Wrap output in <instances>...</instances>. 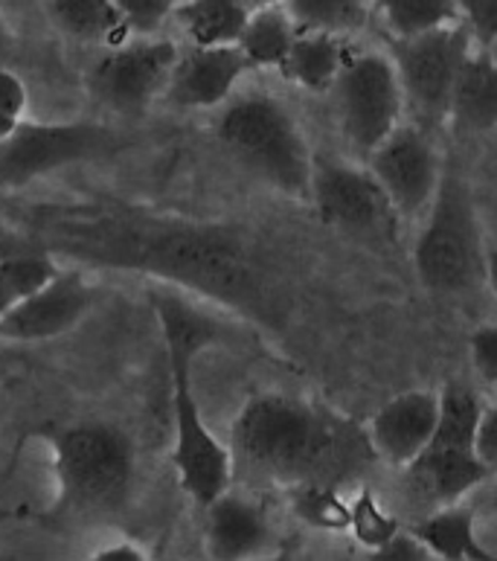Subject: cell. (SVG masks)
Returning <instances> with one entry per match:
<instances>
[{"label": "cell", "instance_id": "6da1fadb", "mask_svg": "<svg viewBox=\"0 0 497 561\" xmlns=\"http://www.w3.org/2000/svg\"><path fill=\"white\" fill-rule=\"evenodd\" d=\"M233 471L274 480L282 486L332 483L349 478L375 457L370 434L363 436L344 416L303 396H251L230 427Z\"/></svg>", "mask_w": 497, "mask_h": 561}, {"label": "cell", "instance_id": "7a4b0ae2", "mask_svg": "<svg viewBox=\"0 0 497 561\" xmlns=\"http://www.w3.org/2000/svg\"><path fill=\"white\" fill-rule=\"evenodd\" d=\"M154 311L166 344L169 381H172V422H175V448L172 462L184 492L195 503H212L233 483V454L219 443L201 416L193 390V364L198 352L219 337V327L204 311L184 302L175 294H158Z\"/></svg>", "mask_w": 497, "mask_h": 561}, {"label": "cell", "instance_id": "3957f363", "mask_svg": "<svg viewBox=\"0 0 497 561\" xmlns=\"http://www.w3.org/2000/svg\"><path fill=\"white\" fill-rule=\"evenodd\" d=\"M224 149L279 193L312 198L314 158L294 114L268 93H251L230 102L216 123Z\"/></svg>", "mask_w": 497, "mask_h": 561}, {"label": "cell", "instance_id": "277c9868", "mask_svg": "<svg viewBox=\"0 0 497 561\" xmlns=\"http://www.w3.org/2000/svg\"><path fill=\"white\" fill-rule=\"evenodd\" d=\"M53 466L61 503L73 515H117L137 480L131 436L108 422L65 427L53 439Z\"/></svg>", "mask_w": 497, "mask_h": 561}, {"label": "cell", "instance_id": "5b68a950", "mask_svg": "<svg viewBox=\"0 0 497 561\" xmlns=\"http://www.w3.org/2000/svg\"><path fill=\"white\" fill-rule=\"evenodd\" d=\"M425 227L416 236L414 265L425 288L456 294L483 277L486 253L481 242L477 207L469 184L454 167L442 169L439 190L425 213Z\"/></svg>", "mask_w": 497, "mask_h": 561}, {"label": "cell", "instance_id": "8992f818", "mask_svg": "<svg viewBox=\"0 0 497 561\" xmlns=\"http://www.w3.org/2000/svg\"><path fill=\"white\" fill-rule=\"evenodd\" d=\"M481 413L477 396L465 385H448L439 393L437 434L405 469L407 480L425 501L439 506L456 503L492 474L474 448Z\"/></svg>", "mask_w": 497, "mask_h": 561}, {"label": "cell", "instance_id": "52a82bcc", "mask_svg": "<svg viewBox=\"0 0 497 561\" xmlns=\"http://www.w3.org/2000/svg\"><path fill=\"white\" fill-rule=\"evenodd\" d=\"M146 260L181 283L245 311L262 309V294L245 253L212 230H175L149 248Z\"/></svg>", "mask_w": 497, "mask_h": 561}, {"label": "cell", "instance_id": "ba28073f", "mask_svg": "<svg viewBox=\"0 0 497 561\" xmlns=\"http://www.w3.org/2000/svg\"><path fill=\"white\" fill-rule=\"evenodd\" d=\"M332 96L340 131L363 160L396 131L405 111L396 61L381 53H361L358 59L344 61L332 84Z\"/></svg>", "mask_w": 497, "mask_h": 561}, {"label": "cell", "instance_id": "9c48e42d", "mask_svg": "<svg viewBox=\"0 0 497 561\" xmlns=\"http://www.w3.org/2000/svg\"><path fill=\"white\" fill-rule=\"evenodd\" d=\"M472 33L465 24H448L430 33L398 38L396 70L405 102L416 117L428 126H437L448 117L451 91L456 73L472 53Z\"/></svg>", "mask_w": 497, "mask_h": 561}, {"label": "cell", "instance_id": "30bf717a", "mask_svg": "<svg viewBox=\"0 0 497 561\" xmlns=\"http://www.w3.org/2000/svg\"><path fill=\"white\" fill-rule=\"evenodd\" d=\"M177 56L181 50L175 42L137 35V42L111 47L91 61L84 70V88L108 111L143 114L158 100V93H166Z\"/></svg>", "mask_w": 497, "mask_h": 561}, {"label": "cell", "instance_id": "8fae6325", "mask_svg": "<svg viewBox=\"0 0 497 561\" xmlns=\"http://www.w3.org/2000/svg\"><path fill=\"white\" fill-rule=\"evenodd\" d=\"M117 135L96 123H30L0 142V186H24L65 167L96 160L114 149Z\"/></svg>", "mask_w": 497, "mask_h": 561}, {"label": "cell", "instance_id": "7c38bea8", "mask_svg": "<svg viewBox=\"0 0 497 561\" xmlns=\"http://www.w3.org/2000/svg\"><path fill=\"white\" fill-rule=\"evenodd\" d=\"M312 202L326 225L363 242H396L398 213L375 175L340 160H314Z\"/></svg>", "mask_w": 497, "mask_h": 561}, {"label": "cell", "instance_id": "4fadbf2b", "mask_svg": "<svg viewBox=\"0 0 497 561\" xmlns=\"http://www.w3.org/2000/svg\"><path fill=\"white\" fill-rule=\"evenodd\" d=\"M367 167L402 218H419L428 213L446 169L437 146L416 126H398L367 158Z\"/></svg>", "mask_w": 497, "mask_h": 561}, {"label": "cell", "instance_id": "5bb4252c", "mask_svg": "<svg viewBox=\"0 0 497 561\" xmlns=\"http://www.w3.org/2000/svg\"><path fill=\"white\" fill-rule=\"evenodd\" d=\"M96 291L79 271H59L50 283L0 318V341L33 344L68 335L91 314Z\"/></svg>", "mask_w": 497, "mask_h": 561}, {"label": "cell", "instance_id": "9a60e30c", "mask_svg": "<svg viewBox=\"0 0 497 561\" xmlns=\"http://www.w3.org/2000/svg\"><path fill=\"white\" fill-rule=\"evenodd\" d=\"M253 70L239 44L195 47L177 56L169 76L166 96L177 108H216L230 100L242 76Z\"/></svg>", "mask_w": 497, "mask_h": 561}, {"label": "cell", "instance_id": "2e32d148", "mask_svg": "<svg viewBox=\"0 0 497 561\" xmlns=\"http://www.w3.org/2000/svg\"><path fill=\"white\" fill-rule=\"evenodd\" d=\"M439 425V393L407 390L381 408L370 422L375 457L405 471L434 439Z\"/></svg>", "mask_w": 497, "mask_h": 561}, {"label": "cell", "instance_id": "e0dca14e", "mask_svg": "<svg viewBox=\"0 0 497 561\" xmlns=\"http://www.w3.org/2000/svg\"><path fill=\"white\" fill-rule=\"evenodd\" d=\"M204 510H207L204 547H207L210 559H253L268 550L270 524L256 503L230 494L228 489Z\"/></svg>", "mask_w": 497, "mask_h": 561}, {"label": "cell", "instance_id": "ac0fdd59", "mask_svg": "<svg viewBox=\"0 0 497 561\" xmlns=\"http://www.w3.org/2000/svg\"><path fill=\"white\" fill-rule=\"evenodd\" d=\"M448 117L472 131L497 128V59L489 50L469 53L456 73Z\"/></svg>", "mask_w": 497, "mask_h": 561}, {"label": "cell", "instance_id": "d6986e66", "mask_svg": "<svg viewBox=\"0 0 497 561\" xmlns=\"http://www.w3.org/2000/svg\"><path fill=\"white\" fill-rule=\"evenodd\" d=\"M251 12V0H177L172 18L195 47H216L239 44Z\"/></svg>", "mask_w": 497, "mask_h": 561}, {"label": "cell", "instance_id": "ffe728a7", "mask_svg": "<svg viewBox=\"0 0 497 561\" xmlns=\"http://www.w3.org/2000/svg\"><path fill=\"white\" fill-rule=\"evenodd\" d=\"M416 536L421 538V545L428 547L437 559H474L489 561L492 553L481 545L477 538V527H474V512L456 503H448L439 512L428 515L414 527Z\"/></svg>", "mask_w": 497, "mask_h": 561}, {"label": "cell", "instance_id": "44dd1931", "mask_svg": "<svg viewBox=\"0 0 497 561\" xmlns=\"http://www.w3.org/2000/svg\"><path fill=\"white\" fill-rule=\"evenodd\" d=\"M344 68V53L337 35L326 33H297L279 73L288 82L309 88V91H332L337 73Z\"/></svg>", "mask_w": 497, "mask_h": 561}, {"label": "cell", "instance_id": "7402d4cb", "mask_svg": "<svg viewBox=\"0 0 497 561\" xmlns=\"http://www.w3.org/2000/svg\"><path fill=\"white\" fill-rule=\"evenodd\" d=\"M297 38V26L282 3L256 7L239 35V47L256 68H279Z\"/></svg>", "mask_w": 497, "mask_h": 561}, {"label": "cell", "instance_id": "603a6c76", "mask_svg": "<svg viewBox=\"0 0 497 561\" xmlns=\"http://www.w3.org/2000/svg\"><path fill=\"white\" fill-rule=\"evenodd\" d=\"M47 9L53 24L73 42H111L119 30H126L117 0H47Z\"/></svg>", "mask_w": 497, "mask_h": 561}, {"label": "cell", "instance_id": "cb8c5ba5", "mask_svg": "<svg viewBox=\"0 0 497 561\" xmlns=\"http://www.w3.org/2000/svg\"><path fill=\"white\" fill-rule=\"evenodd\" d=\"M282 7L297 33H358L370 18L367 0H282Z\"/></svg>", "mask_w": 497, "mask_h": 561}, {"label": "cell", "instance_id": "d4e9b609", "mask_svg": "<svg viewBox=\"0 0 497 561\" xmlns=\"http://www.w3.org/2000/svg\"><path fill=\"white\" fill-rule=\"evenodd\" d=\"M379 9L398 38H414L460 21L456 0H379Z\"/></svg>", "mask_w": 497, "mask_h": 561}, {"label": "cell", "instance_id": "484cf974", "mask_svg": "<svg viewBox=\"0 0 497 561\" xmlns=\"http://www.w3.org/2000/svg\"><path fill=\"white\" fill-rule=\"evenodd\" d=\"M291 506H294L297 518L314 529H326V533L349 529V503L335 492L332 483L291 486Z\"/></svg>", "mask_w": 497, "mask_h": 561}, {"label": "cell", "instance_id": "4316f807", "mask_svg": "<svg viewBox=\"0 0 497 561\" xmlns=\"http://www.w3.org/2000/svg\"><path fill=\"white\" fill-rule=\"evenodd\" d=\"M398 520L390 515L379 503V497L372 494V489L363 486L361 492L355 494V501L349 503V533L355 541L367 550H379L398 533Z\"/></svg>", "mask_w": 497, "mask_h": 561}, {"label": "cell", "instance_id": "83f0119b", "mask_svg": "<svg viewBox=\"0 0 497 561\" xmlns=\"http://www.w3.org/2000/svg\"><path fill=\"white\" fill-rule=\"evenodd\" d=\"M26 111H30V91L24 79L7 65H0V142L15 135V128L26 119Z\"/></svg>", "mask_w": 497, "mask_h": 561}, {"label": "cell", "instance_id": "f1b7e54d", "mask_svg": "<svg viewBox=\"0 0 497 561\" xmlns=\"http://www.w3.org/2000/svg\"><path fill=\"white\" fill-rule=\"evenodd\" d=\"M0 265L7 271L9 283L15 285L21 300L38 291V288H44V285L59 274V268L47 256H7V260H0Z\"/></svg>", "mask_w": 497, "mask_h": 561}, {"label": "cell", "instance_id": "f546056e", "mask_svg": "<svg viewBox=\"0 0 497 561\" xmlns=\"http://www.w3.org/2000/svg\"><path fill=\"white\" fill-rule=\"evenodd\" d=\"M177 0H117L128 33L154 35L175 12Z\"/></svg>", "mask_w": 497, "mask_h": 561}, {"label": "cell", "instance_id": "4dcf8cb0", "mask_svg": "<svg viewBox=\"0 0 497 561\" xmlns=\"http://www.w3.org/2000/svg\"><path fill=\"white\" fill-rule=\"evenodd\" d=\"M456 7L472 38L483 47L497 42V0H456Z\"/></svg>", "mask_w": 497, "mask_h": 561}, {"label": "cell", "instance_id": "1f68e13d", "mask_svg": "<svg viewBox=\"0 0 497 561\" xmlns=\"http://www.w3.org/2000/svg\"><path fill=\"white\" fill-rule=\"evenodd\" d=\"M472 360L483 381L497 385V323L481 327L472 335Z\"/></svg>", "mask_w": 497, "mask_h": 561}, {"label": "cell", "instance_id": "d6a6232c", "mask_svg": "<svg viewBox=\"0 0 497 561\" xmlns=\"http://www.w3.org/2000/svg\"><path fill=\"white\" fill-rule=\"evenodd\" d=\"M372 556L381 561H421V559H434L428 547L421 545V538L416 536L414 529L411 533H402L398 529L396 536L390 538L388 545L379 547V550H372Z\"/></svg>", "mask_w": 497, "mask_h": 561}, {"label": "cell", "instance_id": "836d02e7", "mask_svg": "<svg viewBox=\"0 0 497 561\" xmlns=\"http://www.w3.org/2000/svg\"><path fill=\"white\" fill-rule=\"evenodd\" d=\"M474 448L481 454V460L486 462V469L495 474L497 471V404L483 408L481 425H477V436H474Z\"/></svg>", "mask_w": 497, "mask_h": 561}, {"label": "cell", "instance_id": "e575fe53", "mask_svg": "<svg viewBox=\"0 0 497 561\" xmlns=\"http://www.w3.org/2000/svg\"><path fill=\"white\" fill-rule=\"evenodd\" d=\"M93 561H146L149 553H146L143 547L135 545V541H117V545H108L96 550L91 556Z\"/></svg>", "mask_w": 497, "mask_h": 561}, {"label": "cell", "instance_id": "d590c367", "mask_svg": "<svg viewBox=\"0 0 497 561\" xmlns=\"http://www.w3.org/2000/svg\"><path fill=\"white\" fill-rule=\"evenodd\" d=\"M18 300H21V297H18L15 285L9 283L7 271H3V265H0V318H3V314H7Z\"/></svg>", "mask_w": 497, "mask_h": 561}, {"label": "cell", "instance_id": "8d00e7d4", "mask_svg": "<svg viewBox=\"0 0 497 561\" xmlns=\"http://www.w3.org/2000/svg\"><path fill=\"white\" fill-rule=\"evenodd\" d=\"M483 277H486V283H489L492 294H495V297H497V248L486 251V268H483Z\"/></svg>", "mask_w": 497, "mask_h": 561}, {"label": "cell", "instance_id": "74e56055", "mask_svg": "<svg viewBox=\"0 0 497 561\" xmlns=\"http://www.w3.org/2000/svg\"><path fill=\"white\" fill-rule=\"evenodd\" d=\"M9 50H12V26H9V21L3 18V12H0V65H3V59L9 56Z\"/></svg>", "mask_w": 497, "mask_h": 561}, {"label": "cell", "instance_id": "f35d334b", "mask_svg": "<svg viewBox=\"0 0 497 561\" xmlns=\"http://www.w3.org/2000/svg\"><path fill=\"white\" fill-rule=\"evenodd\" d=\"M274 3H282V0H251V7H274Z\"/></svg>", "mask_w": 497, "mask_h": 561}]
</instances>
